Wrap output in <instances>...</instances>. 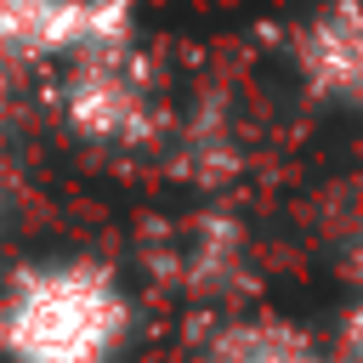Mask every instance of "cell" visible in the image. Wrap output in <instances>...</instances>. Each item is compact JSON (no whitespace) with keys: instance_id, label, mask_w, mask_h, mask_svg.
<instances>
[{"instance_id":"6da1fadb","label":"cell","mask_w":363,"mask_h":363,"mask_svg":"<svg viewBox=\"0 0 363 363\" xmlns=\"http://www.w3.org/2000/svg\"><path fill=\"white\" fill-rule=\"evenodd\" d=\"M17 363H113L125 335V295L91 261H51L17 278L0 318Z\"/></svg>"},{"instance_id":"5b68a950","label":"cell","mask_w":363,"mask_h":363,"mask_svg":"<svg viewBox=\"0 0 363 363\" xmlns=\"http://www.w3.org/2000/svg\"><path fill=\"white\" fill-rule=\"evenodd\" d=\"M352 340H357V352H363V312L352 318Z\"/></svg>"},{"instance_id":"3957f363","label":"cell","mask_w":363,"mask_h":363,"mask_svg":"<svg viewBox=\"0 0 363 363\" xmlns=\"http://www.w3.org/2000/svg\"><path fill=\"white\" fill-rule=\"evenodd\" d=\"M85 0H0V57H40L85 40Z\"/></svg>"},{"instance_id":"7a4b0ae2","label":"cell","mask_w":363,"mask_h":363,"mask_svg":"<svg viewBox=\"0 0 363 363\" xmlns=\"http://www.w3.org/2000/svg\"><path fill=\"white\" fill-rule=\"evenodd\" d=\"M301 62L318 91L363 102V6L346 0V6H329L323 17H312V28L301 34Z\"/></svg>"},{"instance_id":"277c9868","label":"cell","mask_w":363,"mask_h":363,"mask_svg":"<svg viewBox=\"0 0 363 363\" xmlns=\"http://www.w3.org/2000/svg\"><path fill=\"white\" fill-rule=\"evenodd\" d=\"M204 363H323L318 357V346L306 340V335H289V329H233V335H221L210 352H204Z\"/></svg>"}]
</instances>
